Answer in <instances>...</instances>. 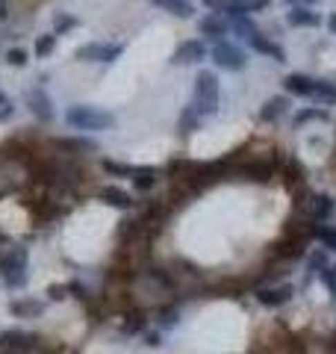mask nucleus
<instances>
[{"mask_svg": "<svg viewBox=\"0 0 336 354\" xmlns=\"http://www.w3.org/2000/svg\"><path fill=\"white\" fill-rule=\"evenodd\" d=\"M272 254L277 260H301V257H307V236L289 234L286 239H280L277 245H272Z\"/></svg>", "mask_w": 336, "mask_h": 354, "instance_id": "9", "label": "nucleus"}, {"mask_svg": "<svg viewBox=\"0 0 336 354\" xmlns=\"http://www.w3.org/2000/svg\"><path fill=\"white\" fill-rule=\"evenodd\" d=\"M198 124H200V115L195 113L192 106H186V109H183V115H180V121H177V127H180L183 133H195Z\"/></svg>", "mask_w": 336, "mask_h": 354, "instance_id": "30", "label": "nucleus"}, {"mask_svg": "<svg viewBox=\"0 0 336 354\" xmlns=\"http://www.w3.org/2000/svg\"><path fill=\"white\" fill-rule=\"evenodd\" d=\"M307 121H328V109H321V106H312V109H301V113L295 115V127L307 124Z\"/></svg>", "mask_w": 336, "mask_h": 354, "instance_id": "29", "label": "nucleus"}, {"mask_svg": "<svg viewBox=\"0 0 336 354\" xmlns=\"http://www.w3.org/2000/svg\"><path fill=\"white\" fill-rule=\"evenodd\" d=\"M6 62L12 65V68H24V65H27V50L24 48H12L6 53Z\"/></svg>", "mask_w": 336, "mask_h": 354, "instance_id": "33", "label": "nucleus"}, {"mask_svg": "<svg viewBox=\"0 0 336 354\" xmlns=\"http://www.w3.org/2000/svg\"><path fill=\"white\" fill-rule=\"evenodd\" d=\"M324 269H328V254H324V251H312L310 254V272H324Z\"/></svg>", "mask_w": 336, "mask_h": 354, "instance_id": "34", "label": "nucleus"}, {"mask_svg": "<svg viewBox=\"0 0 336 354\" xmlns=\"http://www.w3.org/2000/svg\"><path fill=\"white\" fill-rule=\"evenodd\" d=\"M268 3H272V0H227L224 12L230 18H245V15L263 12V9H268Z\"/></svg>", "mask_w": 336, "mask_h": 354, "instance_id": "14", "label": "nucleus"}, {"mask_svg": "<svg viewBox=\"0 0 336 354\" xmlns=\"http://www.w3.org/2000/svg\"><path fill=\"white\" fill-rule=\"evenodd\" d=\"M328 30H330V32H333V36H336V12H333V15L328 18Z\"/></svg>", "mask_w": 336, "mask_h": 354, "instance_id": "42", "label": "nucleus"}, {"mask_svg": "<svg viewBox=\"0 0 336 354\" xmlns=\"http://www.w3.org/2000/svg\"><path fill=\"white\" fill-rule=\"evenodd\" d=\"M198 30L204 32V36H224V32L230 30V21L221 18L218 12H212V15H204L198 21Z\"/></svg>", "mask_w": 336, "mask_h": 354, "instance_id": "22", "label": "nucleus"}, {"mask_svg": "<svg viewBox=\"0 0 336 354\" xmlns=\"http://www.w3.org/2000/svg\"><path fill=\"white\" fill-rule=\"evenodd\" d=\"M56 145L68 148V151H97V145H95L92 139H59Z\"/></svg>", "mask_w": 336, "mask_h": 354, "instance_id": "31", "label": "nucleus"}, {"mask_svg": "<svg viewBox=\"0 0 336 354\" xmlns=\"http://www.w3.org/2000/svg\"><path fill=\"white\" fill-rule=\"evenodd\" d=\"M121 53H124V44H83L80 50H77V59L80 62H115Z\"/></svg>", "mask_w": 336, "mask_h": 354, "instance_id": "7", "label": "nucleus"}, {"mask_svg": "<svg viewBox=\"0 0 336 354\" xmlns=\"http://www.w3.org/2000/svg\"><path fill=\"white\" fill-rule=\"evenodd\" d=\"M27 106H30V113L41 121V124H50L53 115H56L53 104H50V97H48L44 88H30V92H27Z\"/></svg>", "mask_w": 336, "mask_h": 354, "instance_id": "10", "label": "nucleus"}, {"mask_svg": "<svg viewBox=\"0 0 336 354\" xmlns=\"http://www.w3.org/2000/svg\"><path fill=\"white\" fill-rule=\"evenodd\" d=\"M292 6H312V3H319V0H289Z\"/></svg>", "mask_w": 336, "mask_h": 354, "instance_id": "41", "label": "nucleus"}, {"mask_svg": "<svg viewBox=\"0 0 336 354\" xmlns=\"http://www.w3.org/2000/svg\"><path fill=\"white\" fill-rule=\"evenodd\" d=\"M283 88L289 95H298V97H310L312 95V88H316V80L312 77H307V74H286L283 77Z\"/></svg>", "mask_w": 336, "mask_h": 354, "instance_id": "15", "label": "nucleus"}, {"mask_svg": "<svg viewBox=\"0 0 336 354\" xmlns=\"http://www.w3.org/2000/svg\"><path fill=\"white\" fill-rule=\"evenodd\" d=\"M144 328H148V313H144V310H139V307L124 310V316H121V334L124 337H139Z\"/></svg>", "mask_w": 336, "mask_h": 354, "instance_id": "13", "label": "nucleus"}, {"mask_svg": "<svg viewBox=\"0 0 336 354\" xmlns=\"http://www.w3.org/2000/svg\"><path fill=\"white\" fill-rule=\"evenodd\" d=\"M289 27H319L321 24V15L319 12H312L310 6H292L289 9Z\"/></svg>", "mask_w": 336, "mask_h": 354, "instance_id": "20", "label": "nucleus"}, {"mask_svg": "<svg viewBox=\"0 0 336 354\" xmlns=\"http://www.w3.org/2000/svg\"><path fill=\"white\" fill-rule=\"evenodd\" d=\"M153 6H160V9H165V12H171V15H177V18H192L195 15V6L189 3V0H151Z\"/></svg>", "mask_w": 336, "mask_h": 354, "instance_id": "25", "label": "nucleus"}, {"mask_svg": "<svg viewBox=\"0 0 336 354\" xmlns=\"http://www.w3.org/2000/svg\"><path fill=\"white\" fill-rule=\"evenodd\" d=\"M9 18V6H6V0H0V21H6Z\"/></svg>", "mask_w": 336, "mask_h": 354, "instance_id": "40", "label": "nucleus"}, {"mask_svg": "<svg viewBox=\"0 0 336 354\" xmlns=\"http://www.w3.org/2000/svg\"><path fill=\"white\" fill-rule=\"evenodd\" d=\"M100 169L112 177H133V169H136V165H127V162H118V160H104Z\"/></svg>", "mask_w": 336, "mask_h": 354, "instance_id": "27", "label": "nucleus"}, {"mask_svg": "<svg viewBox=\"0 0 336 354\" xmlns=\"http://www.w3.org/2000/svg\"><path fill=\"white\" fill-rule=\"evenodd\" d=\"M236 174H242L245 180L265 183V180H272L274 177V169H272V162H251V165H245V169H239Z\"/></svg>", "mask_w": 336, "mask_h": 354, "instance_id": "23", "label": "nucleus"}, {"mask_svg": "<svg viewBox=\"0 0 336 354\" xmlns=\"http://www.w3.org/2000/svg\"><path fill=\"white\" fill-rule=\"evenodd\" d=\"M97 198L106 207H115V209H130L133 207V195H127L124 189H118V186H104V189L97 192Z\"/></svg>", "mask_w": 336, "mask_h": 354, "instance_id": "19", "label": "nucleus"}, {"mask_svg": "<svg viewBox=\"0 0 336 354\" xmlns=\"http://www.w3.org/2000/svg\"><path fill=\"white\" fill-rule=\"evenodd\" d=\"M328 351H330V354H336V334L328 339Z\"/></svg>", "mask_w": 336, "mask_h": 354, "instance_id": "43", "label": "nucleus"}, {"mask_svg": "<svg viewBox=\"0 0 336 354\" xmlns=\"http://www.w3.org/2000/svg\"><path fill=\"white\" fill-rule=\"evenodd\" d=\"M41 346V339L30 330H3L0 334V351H9V354H30Z\"/></svg>", "mask_w": 336, "mask_h": 354, "instance_id": "5", "label": "nucleus"}, {"mask_svg": "<svg viewBox=\"0 0 336 354\" xmlns=\"http://www.w3.org/2000/svg\"><path fill=\"white\" fill-rule=\"evenodd\" d=\"M301 209H304V213H307L312 221H330L336 204H333V198H330V195L312 192V195H307V201H301Z\"/></svg>", "mask_w": 336, "mask_h": 354, "instance_id": "8", "label": "nucleus"}, {"mask_svg": "<svg viewBox=\"0 0 336 354\" xmlns=\"http://www.w3.org/2000/svg\"><path fill=\"white\" fill-rule=\"evenodd\" d=\"M192 109L200 118H209L218 113V77L212 71H200L195 77V101Z\"/></svg>", "mask_w": 336, "mask_h": 354, "instance_id": "3", "label": "nucleus"}, {"mask_svg": "<svg viewBox=\"0 0 336 354\" xmlns=\"http://www.w3.org/2000/svg\"><path fill=\"white\" fill-rule=\"evenodd\" d=\"M310 236L316 242H321V248L336 251V227L328 225V221H312V225H310Z\"/></svg>", "mask_w": 336, "mask_h": 354, "instance_id": "21", "label": "nucleus"}, {"mask_svg": "<svg viewBox=\"0 0 336 354\" xmlns=\"http://www.w3.org/2000/svg\"><path fill=\"white\" fill-rule=\"evenodd\" d=\"M133 189H139V192H151L153 186H156V180H160V171L153 169V165H136L133 169Z\"/></svg>", "mask_w": 336, "mask_h": 354, "instance_id": "17", "label": "nucleus"}, {"mask_svg": "<svg viewBox=\"0 0 336 354\" xmlns=\"http://www.w3.org/2000/svg\"><path fill=\"white\" fill-rule=\"evenodd\" d=\"M27 263H30V251L24 245L9 248L3 257H0V281H3L9 290H24L27 286Z\"/></svg>", "mask_w": 336, "mask_h": 354, "instance_id": "2", "label": "nucleus"}, {"mask_svg": "<svg viewBox=\"0 0 336 354\" xmlns=\"http://www.w3.org/2000/svg\"><path fill=\"white\" fill-rule=\"evenodd\" d=\"M9 313H12L15 319L41 316L44 313V301H39V298H15V301L9 304Z\"/></svg>", "mask_w": 336, "mask_h": 354, "instance_id": "16", "label": "nucleus"}, {"mask_svg": "<svg viewBox=\"0 0 336 354\" xmlns=\"http://www.w3.org/2000/svg\"><path fill=\"white\" fill-rule=\"evenodd\" d=\"M251 44V50H256V53H263V57H272L274 62H286V50L280 48L277 41H272L268 36H263V32H254V36H248L245 39Z\"/></svg>", "mask_w": 336, "mask_h": 354, "instance_id": "12", "label": "nucleus"}, {"mask_svg": "<svg viewBox=\"0 0 336 354\" xmlns=\"http://www.w3.org/2000/svg\"><path fill=\"white\" fill-rule=\"evenodd\" d=\"M312 101H319L321 106H333L336 104V86L328 80H316V88H312Z\"/></svg>", "mask_w": 336, "mask_h": 354, "instance_id": "26", "label": "nucleus"}, {"mask_svg": "<svg viewBox=\"0 0 336 354\" xmlns=\"http://www.w3.org/2000/svg\"><path fill=\"white\" fill-rule=\"evenodd\" d=\"M289 113V101L283 95H277V97H268V101L263 104L260 109V121H265V124H272V121H280Z\"/></svg>", "mask_w": 336, "mask_h": 354, "instance_id": "18", "label": "nucleus"}, {"mask_svg": "<svg viewBox=\"0 0 336 354\" xmlns=\"http://www.w3.org/2000/svg\"><path fill=\"white\" fill-rule=\"evenodd\" d=\"M56 48V36L53 32H48V36H39L36 39V57H50Z\"/></svg>", "mask_w": 336, "mask_h": 354, "instance_id": "32", "label": "nucleus"}, {"mask_svg": "<svg viewBox=\"0 0 336 354\" xmlns=\"http://www.w3.org/2000/svg\"><path fill=\"white\" fill-rule=\"evenodd\" d=\"M65 124L74 127V130H83V133H100V130H109L115 124V118L97 106L74 104V106L65 109Z\"/></svg>", "mask_w": 336, "mask_h": 354, "instance_id": "1", "label": "nucleus"}, {"mask_svg": "<svg viewBox=\"0 0 336 354\" xmlns=\"http://www.w3.org/2000/svg\"><path fill=\"white\" fill-rule=\"evenodd\" d=\"M204 57H207V44L198 39H189L174 50L171 62L174 65H195V62H204Z\"/></svg>", "mask_w": 336, "mask_h": 354, "instance_id": "11", "label": "nucleus"}, {"mask_svg": "<svg viewBox=\"0 0 336 354\" xmlns=\"http://www.w3.org/2000/svg\"><path fill=\"white\" fill-rule=\"evenodd\" d=\"M144 346H148V348H160L162 346V330H156V334H144Z\"/></svg>", "mask_w": 336, "mask_h": 354, "instance_id": "36", "label": "nucleus"}, {"mask_svg": "<svg viewBox=\"0 0 336 354\" xmlns=\"http://www.w3.org/2000/svg\"><path fill=\"white\" fill-rule=\"evenodd\" d=\"M321 283L330 290V295H333V301H336V266H328V269L321 272Z\"/></svg>", "mask_w": 336, "mask_h": 354, "instance_id": "35", "label": "nucleus"}, {"mask_svg": "<svg viewBox=\"0 0 336 354\" xmlns=\"http://www.w3.org/2000/svg\"><path fill=\"white\" fill-rule=\"evenodd\" d=\"M74 27H80V18H74L68 12H59V15H53V36H59V32H68Z\"/></svg>", "mask_w": 336, "mask_h": 354, "instance_id": "28", "label": "nucleus"}, {"mask_svg": "<svg viewBox=\"0 0 336 354\" xmlns=\"http://www.w3.org/2000/svg\"><path fill=\"white\" fill-rule=\"evenodd\" d=\"M209 53H212V59H216L218 68H224V71H242L245 62H248L242 48H236L233 41H224V39H218L216 44H212Z\"/></svg>", "mask_w": 336, "mask_h": 354, "instance_id": "4", "label": "nucleus"}, {"mask_svg": "<svg viewBox=\"0 0 336 354\" xmlns=\"http://www.w3.org/2000/svg\"><path fill=\"white\" fill-rule=\"evenodd\" d=\"M292 295H295V286L292 283H268V286H260V290L254 292V298L260 301L263 307H268V310H277V307H283V304H289L292 301Z\"/></svg>", "mask_w": 336, "mask_h": 354, "instance_id": "6", "label": "nucleus"}, {"mask_svg": "<svg viewBox=\"0 0 336 354\" xmlns=\"http://www.w3.org/2000/svg\"><path fill=\"white\" fill-rule=\"evenodd\" d=\"M209 9H216V12H224V6H227V0H204Z\"/></svg>", "mask_w": 336, "mask_h": 354, "instance_id": "39", "label": "nucleus"}, {"mask_svg": "<svg viewBox=\"0 0 336 354\" xmlns=\"http://www.w3.org/2000/svg\"><path fill=\"white\" fill-rule=\"evenodd\" d=\"M48 295L53 298V301H59V298H65V295H68V286H59V283H53L50 290H48Z\"/></svg>", "mask_w": 336, "mask_h": 354, "instance_id": "37", "label": "nucleus"}, {"mask_svg": "<svg viewBox=\"0 0 336 354\" xmlns=\"http://www.w3.org/2000/svg\"><path fill=\"white\" fill-rule=\"evenodd\" d=\"M9 115H12V104L6 97H0V118H9Z\"/></svg>", "mask_w": 336, "mask_h": 354, "instance_id": "38", "label": "nucleus"}, {"mask_svg": "<svg viewBox=\"0 0 336 354\" xmlns=\"http://www.w3.org/2000/svg\"><path fill=\"white\" fill-rule=\"evenodd\" d=\"M177 322H180V304H177V301L156 310V328H160L162 334H165V330H171Z\"/></svg>", "mask_w": 336, "mask_h": 354, "instance_id": "24", "label": "nucleus"}]
</instances>
